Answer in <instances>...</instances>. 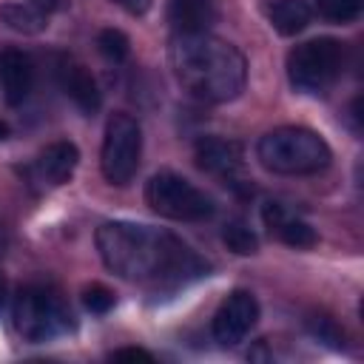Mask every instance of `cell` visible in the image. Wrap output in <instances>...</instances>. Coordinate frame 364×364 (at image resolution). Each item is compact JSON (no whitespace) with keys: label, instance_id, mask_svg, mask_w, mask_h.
<instances>
[{"label":"cell","instance_id":"20","mask_svg":"<svg viewBox=\"0 0 364 364\" xmlns=\"http://www.w3.org/2000/svg\"><path fill=\"white\" fill-rule=\"evenodd\" d=\"M82 304L91 313H108L114 307V290H108L105 284H88L82 290Z\"/></svg>","mask_w":364,"mask_h":364},{"label":"cell","instance_id":"18","mask_svg":"<svg viewBox=\"0 0 364 364\" xmlns=\"http://www.w3.org/2000/svg\"><path fill=\"white\" fill-rule=\"evenodd\" d=\"M316 9L330 23H353L361 14V0H316Z\"/></svg>","mask_w":364,"mask_h":364},{"label":"cell","instance_id":"6","mask_svg":"<svg viewBox=\"0 0 364 364\" xmlns=\"http://www.w3.org/2000/svg\"><path fill=\"white\" fill-rule=\"evenodd\" d=\"M145 202L165 219L173 222H202L213 213V199L179 173L159 171L145 185Z\"/></svg>","mask_w":364,"mask_h":364},{"label":"cell","instance_id":"9","mask_svg":"<svg viewBox=\"0 0 364 364\" xmlns=\"http://www.w3.org/2000/svg\"><path fill=\"white\" fill-rule=\"evenodd\" d=\"M193 159L202 171L236 185V176L245 168V156H242V145L233 139H219V136H202L193 148Z\"/></svg>","mask_w":364,"mask_h":364},{"label":"cell","instance_id":"16","mask_svg":"<svg viewBox=\"0 0 364 364\" xmlns=\"http://www.w3.org/2000/svg\"><path fill=\"white\" fill-rule=\"evenodd\" d=\"M48 14L37 11L34 6L28 3H3L0 6V20L11 28V31H20V34H40L48 23H46Z\"/></svg>","mask_w":364,"mask_h":364},{"label":"cell","instance_id":"5","mask_svg":"<svg viewBox=\"0 0 364 364\" xmlns=\"http://www.w3.org/2000/svg\"><path fill=\"white\" fill-rule=\"evenodd\" d=\"M344 68V46L333 37H318L296 46L287 54V80L301 94H324Z\"/></svg>","mask_w":364,"mask_h":364},{"label":"cell","instance_id":"2","mask_svg":"<svg viewBox=\"0 0 364 364\" xmlns=\"http://www.w3.org/2000/svg\"><path fill=\"white\" fill-rule=\"evenodd\" d=\"M168 60L179 85L205 102H228L245 88V57L228 40L213 34H176Z\"/></svg>","mask_w":364,"mask_h":364},{"label":"cell","instance_id":"26","mask_svg":"<svg viewBox=\"0 0 364 364\" xmlns=\"http://www.w3.org/2000/svg\"><path fill=\"white\" fill-rule=\"evenodd\" d=\"M9 134H11V131H9V125L0 119V139H9Z\"/></svg>","mask_w":364,"mask_h":364},{"label":"cell","instance_id":"17","mask_svg":"<svg viewBox=\"0 0 364 364\" xmlns=\"http://www.w3.org/2000/svg\"><path fill=\"white\" fill-rule=\"evenodd\" d=\"M222 242L228 245V250H233L239 256H253L259 250V239L245 222H228L222 230Z\"/></svg>","mask_w":364,"mask_h":364},{"label":"cell","instance_id":"10","mask_svg":"<svg viewBox=\"0 0 364 364\" xmlns=\"http://www.w3.org/2000/svg\"><path fill=\"white\" fill-rule=\"evenodd\" d=\"M57 80H60L63 94H65L82 114H97V111H100V105H102L100 85H97L94 74H91L82 63H77V60H71V57H63V60L57 63Z\"/></svg>","mask_w":364,"mask_h":364},{"label":"cell","instance_id":"1","mask_svg":"<svg viewBox=\"0 0 364 364\" xmlns=\"http://www.w3.org/2000/svg\"><path fill=\"white\" fill-rule=\"evenodd\" d=\"M94 239L105 267L136 284L179 287L188 279L208 273V262H202L182 239L151 225L102 222Z\"/></svg>","mask_w":364,"mask_h":364},{"label":"cell","instance_id":"8","mask_svg":"<svg viewBox=\"0 0 364 364\" xmlns=\"http://www.w3.org/2000/svg\"><path fill=\"white\" fill-rule=\"evenodd\" d=\"M256 321H259L256 296L247 293V290H233V293H228V299L213 313V324H210L213 327V338L222 347H233L253 330Z\"/></svg>","mask_w":364,"mask_h":364},{"label":"cell","instance_id":"22","mask_svg":"<svg viewBox=\"0 0 364 364\" xmlns=\"http://www.w3.org/2000/svg\"><path fill=\"white\" fill-rule=\"evenodd\" d=\"M111 358H114V361H122V358H131V361H136V358L154 361V355H151L148 350H142V347H119V350L111 353Z\"/></svg>","mask_w":364,"mask_h":364},{"label":"cell","instance_id":"14","mask_svg":"<svg viewBox=\"0 0 364 364\" xmlns=\"http://www.w3.org/2000/svg\"><path fill=\"white\" fill-rule=\"evenodd\" d=\"M168 23L176 34H205L216 23L213 0H168Z\"/></svg>","mask_w":364,"mask_h":364},{"label":"cell","instance_id":"12","mask_svg":"<svg viewBox=\"0 0 364 364\" xmlns=\"http://www.w3.org/2000/svg\"><path fill=\"white\" fill-rule=\"evenodd\" d=\"M77 165H80V151H77V145L68 142V139H60V142H51V145H46V148L40 151L34 168H37V176H40L46 185L60 188V185H65V182L74 176Z\"/></svg>","mask_w":364,"mask_h":364},{"label":"cell","instance_id":"11","mask_svg":"<svg viewBox=\"0 0 364 364\" xmlns=\"http://www.w3.org/2000/svg\"><path fill=\"white\" fill-rule=\"evenodd\" d=\"M34 85V63L20 48L0 51V91L9 105H23Z\"/></svg>","mask_w":364,"mask_h":364},{"label":"cell","instance_id":"19","mask_svg":"<svg viewBox=\"0 0 364 364\" xmlns=\"http://www.w3.org/2000/svg\"><path fill=\"white\" fill-rule=\"evenodd\" d=\"M97 48H100V54H102L105 60L122 63V60L128 57V51H131V43H128V37H125L119 28H102V31L97 34Z\"/></svg>","mask_w":364,"mask_h":364},{"label":"cell","instance_id":"7","mask_svg":"<svg viewBox=\"0 0 364 364\" xmlns=\"http://www.w3.org/2000/svg\"><path fill=\"white\" fill-rule=\"evenodd\" d=\"M139 156H142V128H139V122L125 111L111 114L108 122H105L102 154H100L102 176L111 185H119V188L128 185L136 176Z\"/></svg>","mask_w":364,"mask_h":364},{"label":"cell","instance_id":"4","mask_svg":"<svg viewBox=\"0 0 364 364\" xmlns=\"http://www.w3.org/2000/svg\"><path fill=\"white\" fill-rule=\"evenodd\" d=\"M63 296L48 284H26L14 299V330L26 341H51L74 327Z\"/></svg>","mask_w":364,"mask_h":364},{"label":"cell","instance_id":"15","mask_svg":"<svg viewBox=\"0 0 364 364\" xmlns=\"http://www.w3.org/2000/svg\"><path fill=\"white\" fill-rule=\"evenodd\" d=\"M267 17H270V23H273V28L279 34L293 37V34H299V31L307 28V23H310V6L304 0H276V3H270Z\"/></svg>","mask_w":364,"mask_h":364},{"label":"cell","instance_id":"3","mask_svg":"<svg viewBox=\"0 0 364 364\" xmlns=\"http://www.w3.org/2000/svg\"><path fill=\"white\" fill-rule=\"evenodd\" d=\"M256 156L270 173L304 176L324 171L333 159V151L324 142V136H318L316 131L301 125H282L259 139Z\"/></svg>","mask_w":364,"mask_h":364},{"label":"cell","instance_id":"23","mask_svg":"<svg viewBox=\"0 0 364 364\" xmlns=\"http://www.w3.org/2000/svg\"><path fill=\"white\" fill-rule=\"evenodd\" d=\"M119 9H125L128 14H134V17H142L148 9H151V0H114Z\"/></svg>","mask_w":364,"mask_h":364},{"label":"cell","instance_id":"25","mask_svg":"<svg viewBox=\"0 0 364 364\" xmlns=\"http://www.w3.org/2000/svg\"><path fill=\"white\" fill-rule=\"evenodd\" d=\"M3 301H6V279L0 276V310H3Z\"/></svg>","mask_w":364,"mask_h":364},{"label":"cell","instance_id":"21","mask_svg":"<svg viewBox=\"0 0 364 364\" xmlns=\"http://www.w3.org/2000/svg\"><path fill=\"white\" fill-rule=\"evenodd\" d=\"M310 330L321 338V341H330L333 347H344V333L333 324V318H324V316H313L310 318Z\"/></svg>","mask_w":364,"mask_h":364},{"label":"cell","instance_id":"13","mask_svg":"<svg viewBox=\"0 0 364 364\" xmlns=\"http://www.w3.org/2000/svg\"><path fill=\"white\" fill-rule=\"evenodd\" d=\"M262 222H264V228L270 230V233H276L284 245H290V247H313L316 242H318V233L304 222V219H299V216H290L287 210H284V205H279V202H267L264 208H262Z\"/></svg>","mask_w":364,"mask_h":364},{"label":"cell","instance_id":"24","mask_svg":"<svg viewBox=\"0 0 364 364\" xmlns=\"http://www.w3.org/2000/svg\"><path fill=\"white\" fill-rule=\"evenodd\" d=\"M28 6H34L37 11H43V14H51V11H57L60 9V0H26Z\"/></svg>","mask_w":364,"mask_h":364}]
</instances>
